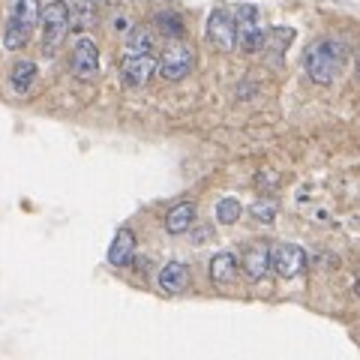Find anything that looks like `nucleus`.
<instances>
[{
  "label": "nucleus",
  "instance_id": "nucleus-18",
  "mask_svg": "<svg viewBox=\"0 0 360 360\" xmlns=\"http://www.w3.org/2000/svg\"><path fill=\"white\" fill-rule=\"evenodd\" d=\"M250 213L258 222H274L276 219V201L274 198H258L255 205L250 207Z\"/></svg>",
  "mask_w": 360,
  "mask_h": 360
},
{
  "label": "nucleus",
  "instance_id": "nucleus-2",
  "mask_svg": "<svg viewBox=\"0 0 360 360\" xmlns=\"http://www.w3.org/2000/svg\"><path fill=\"white\" fill-rule=\"evenodd\" d=\"M39 13L42 4L39 0H13V9H9V21L4 27V45L6 51H18L30 42L33 27L39 25Z\"/></svg>",
  "mask_w": 360,
  "mask_h": 360
},
{
  "label": "nucleus",
  "instance_id": "nucleus-10",
  "mask_svg": "<svg viewBox=\"0 0 360 360\" xmlns=\"http://www.w3.org/2000/svg\"><path fill=\"white\" fill-rule=\"evenodd\" d=\"M240 267L246 270L250 279H264L267 270H270V246L264 240H255L243 250V258H240Z\"/></svg>",
  "mask_w": 360,
  "mask_h": 360
},
{
  "label": "nucleus",
  "instance_id": "nucleus-1",
  "mask_svg": "<svg viewBox=\"0 0 360 360\" xmlns=\"http://www.w3.org/2000/svg\"><path fill=\"white\" fill-rule=\"evenodd\" d=\"M345 58H348V45L342 39L328 37V39H319V42L309 45L307 58H303V66H307V75L312 82L330 84V82H336V75L342 72Z\"/></svg>",
  "mask_w": 360,
  "mask_h": 360
},
{
  "label": "nucleus",
  "instance_id": "nucleus-11",
  "mask_svg": "<svg viewBox=\"0 0 360 360\" xmlns=\"http://www.w3.org/2000/svg\"><path fill=\"white\" fill-rule=\"evenodd\" d=\"M189 267L184 262H168L162 270H160V276H156V283H160V288L165 291V295H180V291H186L189 288Z\"/></svg>",
  "mask_w": 360,
  "mask_h": 360
},
{
  "label": "nucleus",
  "instance_id": "nucleus-19",
  "mask_svg": "<svg viewBox=\"0 0 360 360\" xmlns=\"http://www.w3.org/2000/svg\"><path fill=\"white\" fill-rule=\"evenodd\" d=\"M357 75H360V58H357Z\"/></svg>",
  "mask_w": 360,
  "mask_h": 360
},
{
  "label": "nucleus",
  "instance_id": "nucleus-9",
  "mask_svg": "<svg viewBox=\"0 0 360 360\" xmlns=\"http://www.w3.org/2000/svg\"><path fill=\"white\" fill-rule=\"evenodd\" d=\"M207 39L217 45L219 51H234L238 49V39H234V13L231 9H213L207 18Z\"/></svg>",
  "mask_w": 360,
  "mask_h": 360
},
{
  "label": "nucleus",
  "instance_id": "nucleus-13",
  "mask_svg": "<svg viewBox=\"0 0 360 360\" xmlns=\"http://www.w3.org/2000/svg\"><path fill=\"white\" fill-rule=\"evenodd\" d=\"M33 84H37V63L30 58H21L13 63V70H9V87L15 90L18 96H27Z\"/></svg>",
  "mask_w": 360,
  "mask_h": 360
},
{
  "label": "nucleus",
  "instance_id": "nucleus-7",
  "mask_svg": "<svg viewBox=\"0 0 360 360\" xmlns=\"http://www.w3.org/2000/svg\"><path fill=\"white\" fill-rule=\"evenodd\" d=\"M72 72L82 78V82H94L99 75V45L90 37H78L72 45Z\"/></svg>",
  "mask_w": 360,
  "mask_h": 360
},
{
  "label": "nucleus",
  "instance_id": "nucleus-12",
  "mask_svg": "<svg viewBox=\"0 0 360 360\" xmlns=\"http://www.w3.org/2000/svg\"><path fill=\"white\" fill-rule=\"evenodd\" d=\"M135 258V231L132 229H120L115 234V240L108 246V264L111 267H127Z\"/></svg>",
  "mask_w": 360,
  "mask_h": 360
},
{
  "label": "nucleus",
  "instance_id": "nucleus-16",
  "mask_svg": "<svg viewBox=\"0 0 360 360\" xmlns=\"http://www.w3.org/2000/svg\"><path fill=\"white\" fill-rule=\"evenodd\" d=\"M153 25L160 27V33H162V37H168V39H180V37L186 33L184 18H180L174 9H160V13H156V18H153Z\"/></svg>",
  "mask_w": 360,
  "mask_h": 360
},
{
  "label": "nucleus",
  "instance_id": "nucleus-15",
  "mask_svg": "<svg viewBox=\"0 0 360 360\" xmlns=\"http://www.w3.org/2000/svg\"><path fill=\"white\" fill-rule=\"evenodd\" d=\"M238 258H234V252H217L210 258V279L217 285H229L238 279Z\"/></svg>",
  "mask_w": 360,
  "mask_h": 360
},
{
  "label": "nucleus",
  "instance_id": "nucleus-5",
  "mask_svg": "<svg viewBox=\"0 0 360 360\" xmlns=\"http://www.w3.org/2000/svg\"><path fill=\"white\" fill-rule=\"evenodd\" d=\"M195 66V54L189 45H168V51H162V58L156 60V70H160V75L165 78V82H180V78H186L189 72H193Z\"/></svg>",
  "mask_w": 360,
  "mask_h": 360
},
{
  "label": "nucleus",
  "instance_id": "nucleus-3",
  "mask_svg": "<svg viewBox=\"0 0 360 360\" xmlns=\"http://www.w3.org/2000/svg\"><path fill=\"white\" fill-rule=\"evenodd\" d=\"M234 39L246 54H255L264 49L267 42V27L262 21V13H258L255 4H240L238 13H234Z\"/></svg>",
  "mask_w": 360,
  "mask_h": 360
},
{
  "label": "nucleus",
  "instance_id": "nucleus-4",
  "mask_svg": "<svg viewBox=\"0 0 360 360\" xmlns=\"http://www.w3.org/2000/svg\"><path fill=\"white\" fill-rule=\"evenodd\" d=\"M39 30H42V54H54L60 42L70 33V6L63 0H51L39 13Z\"/></svg>",
  "mask_w": 360,
  "mask_h": 360
},
{
  "label": "nucleus",
  "instance_id": "nucleus-8",
  "mask_svg": "<svg viewBox=\"0 0 360 360\" xmlns=\"http://www.w3.org/2000/svg\"><path fill=\"white\" fill-rule=\"evenodd\" d=\"M156 72V58L153 54H127L120 60V82L127 87H144Z\"/></svg>",
  "mask_w": 360,
  "mask_h": 360
},
{
  "label": "nucleus",
  "instance_id": "nucleus-14",
  "mask_svg": "<svg viewBox=\"0 0 360 360\" xmlns=\"http://www.w3.org/2000/svg\"><path fill=\"white\" fill-rule=\"evenodd\" d=\"M193 222H195V205L193 201H180V205H174L165 213V231L168 234H184V231L193 229Z\"/></svg>",
  "mask_w": 360,
  "mask_h": 360
},
{
  "label": "nucleus",
  "instance_id": "nucleus-6",
  "mask_svg": "<svg viewBox=\"0 0 360 360\" xmlns=\"http://www.w3.org/2000/svg\"><path fill=\"white\" fill-rule=\"evenodd\" d=\"M270 267L283 279H295L307 267V252L297 243H274L270 246Z\"/></svg>",
  "mask_w": 360,
  "mask_h": 360
},
{
  "label": "nucleus",
  "instance_id": "nucleus-17",
  "mask_svg": "<svg viewBox=\"0 0 360 360\" xmlns=\"http://www.w3.org/2000/svg\"><path fill=\"white\" fill-rule=\"evenodd\" d=\"M240 213H243V205L238 198H219L217 201V222H222V225H234L240 219Z\"/></svg>",
  "mask_w": 360,
  "mask_h": 360
}]
</instances>
